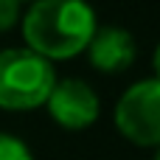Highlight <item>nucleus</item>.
I'll use <instances>...</instances> for the list:
<instances>
[{
	"instance_id": "39448f33",
	"label": "nucleus",
	"mask_w": 160,
	"mask_h": 160,
	"mask_svg": "<svg viewBox=\"0 0 160 160\" xmlns=\"http://www.w3.org/2000/svg\"><path fill=\"white\" fill-rule=\"evenodd\" d=\"M135 37L127 28L118 25H101L96 28L90 45H87V56L90 65L101 73H121L135 62Z\"/></svg>"
},
{
	"instance_id": "7ed1b4c3",
	"label": "nucleus",
	"mask_w": 160,
	"mask_h": 160,
	"mask_svg": "<svg viewBox=\"0 0 160 160\" xmlns=\"http://www.w3.org/2000/svg\"><path fill=\"white\" fill-rule=\"evenodd\" d=\"M118 132L138 146H160V79H141L115 104Z\"/></svg>"
},
{
	"instance_id": "f03ea898",
	"label": "nucleus",
	"mask_w": 160,
	"mask_h": 160,
	"mask_svg": "<svg viewBox=\"0 0 160 160\" xmlns=\"http://www.w3.org/2000/svg\"><path fill=\"white\" fill-rule=\"evenodd\" d=\"M56 84L53 65L28 48L0 51V110H34L42 107Z\"/></svg>"
},
{
	"instance_id": "20e7f679",
	"label": "nucleus",
	"mask_w": 160,
	"mask_h": 160,
	"mask_svg": "<svg viewBox=\"0 0 160 160\" xmlns=\"http://www.w3.org/2000/svg\"><path fill=\"white\" fill-rule=\"evenodd\" d=\"M45 107H48L51 118L65 129H84V127L96 124V118L101 112V101H98L96 90L82 79L56 82Z\"/></svg>"
},
{
	"instance_id": "f257e3e1",
	"label": "nucleus",
	"mask_w": 160,
	"mask_h": 160,
	"mask_svg": "<svg viewBox=\"0 0 160 160\" xmlns=\"http://www.w3.org/2000/svg\"><path fill=\"white\" fill-rule=\"evenodd\" d=\"M96 28V11L82 0H39L22 14V39L28 51L48 62L87 51Z\"/></svg>"
},
{
	"instance_id": "423d86ee",
	"label": "nucleus",
	"mask_w": 160,
	"mask_h": 160,
	"mask_svg": "<svg viewBox=\"0 0 160 160\" xmlns=\"http://www.w3.org/2000/svg\"><path fill=\"white\" fill-rule=\"evenodd\" d=\"M0 160H34L25 141L11 132H0Z\"/></svg>"
},
{
	"instance_id": "0eeeda50",
	"label": "nucleus",
	"mask_w": 160,
	"mask_h": 160,
	"mask_svg": "<svg viewBox=\"0 0 160 160\" xmlns=\"http://www.w3.org/2000/svg\"><path fill=\"white\" fill-rule=\"evenodd\" d=\"M20 20V3L17 0H0V31L14 28Z\"/></svg>"
},
{
	"instance_id": "6e6552de",
	"label": "nucleus",
	"mask_w": 160,
	"mask_h": 160,
	"mask_svg": "<svg viewBox=\"0 0 160 160\" xmlns=\"http://www.w3.org/2000/svg\"><path fill=\"white\" fill-rule=\"evenodd\" d=\"M152 65H155V79H160V42L155 48V56H152Z\"/></svg>"
},
{
	"instance_id": "1a4fd4ad",
	"label": "nucleus",
	"mask_w": 160,
	"mask_h": 160,
	"mask_svg": "<svg viewBox=\"0 0 160 160\" xmlns=\"http://www.w3.org/2000/svg\"><path fill=\"white\" fill-rule=\"evenodd\" d=\"M155 160H160V146H158V155H155Z\"/></svg>"
}]
</instances>
